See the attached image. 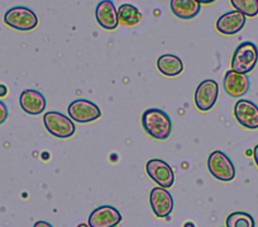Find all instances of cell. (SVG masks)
<instances>
[{
  "instance_id": "5bb4252c",
  "label": "cell",
  "mask_w": 258,
  "mask_h": 227,
  "mask_svg": "<svg viewBox=\"0 0 258 227\" xmlns=\"http://www.w3.org/2000/svg\"><path fill=\"white\" fill-rule=\"evenodd\" d=\"M95 17L99 26L103 27L104 29L113 31V29L118 28V11H116L115 6L110 0H103V2L98 4L95 11Z\"/></svg>"
},
{
  "instance_id": "2e32d148",
  "label": "cell",
  "mask_w": 258,
  "mask_h": 227,
  "mask_svg": "<svg viewBox=\"0 0 258 227\" xmlns=\"http://www.w3.org/2000/svg\"><path fill=\"white\" fill-rule=\"evenodd\" d=\"M171 11L177 18L192 19L202 11V4L197 0H172Z\"/></svg>"
},
{
  "instance_id": "d6986e66",
  "label": "cell",
  "mask_w": 258,
  "mask_h": 227,
  "mask_svg": "<svg viewBox=\"0 0 258 227\" xmlns=\"http://www.w3.org/2000/svg\"><path fill=\"white\" fill-rule=\"evenodd\" d=\"M230 4L235 11L242 13L247 18H253L258 14V0H232Z\"/></svg>"
},
{
  "instance_id": "6da1fadb",
  "label": "cell",
  "mask_w": 258,
  "mask_h": 227,
  "mask_svg": "<svg viewBox=\"0 0 258 227\" xmlns=\"http://www.w3.org/2000/svg\"><path fill=\"white\" fill-rule=\"evenodd\" d=\"M142 126L145 131L155 140H166L172 132V122L165 111L150 108L142 116Z\"/></svg>"
},
{
  "instance_id": "603a6c76",
  "label": "cell",
  "mask_w": 258,
  "mask_h": 227,
  "mask_svg": "<svg viewBox=\"0 0 258 227\" xmlns=\"http://www.w3.org/2000/svg\"><path fill=\"white\" fill-rule=\"evenodd\" d=\"M7 93H8V89H7V86L3 85V84H0V98L6 97Z\"/></svg>"
},
{
  "instance_id": "ffe728a7",
  "label": "cell",
  "mask_w": 258,
  "mask_h": 227,
  "mask_svg": "<svg viewBox=\"0 0 258 227\" xmlns=\"http://www.w3.org/2000/svg\"><path fill=\"white\" fill-rule=\"evenodd\" d=\"M227 227H254V218L245 212H233L228 216Z\"/></svg>"
},
{
  "instance_id": "8992f818",
  "label": "cell",
  "mask_w": 258,
  "mask_h": 227,
  "mask_svg": "<svg viewBox=\"0 0 258 227\" xmlns=\"http://www.w3.org/2000/svg\"><path fill=\"white\" fill-rule=\"evenodd\" d=\"M69 116L79 123H89L101 117V111L95 103L88 99H75L69 106Z\"/></svg>"
},
{
  "instance_id": "277c9868",
  "label": "cell",
  "mask_w": 258,
  "mask_h": 227,
  "mask_svg": "<svg viewBox=\"0 0 258 227\" xmlns=\"http://www.w3.org/2000/svg\"><path fill=\"white\" fill-rule=\"evenodd\" d=\"M43 123L47 131L58 139H69L75 134L76 126L73 119L59 112H47L43 116Z\"/></svg>"
},
{
  "instance_id": "4fadbf2b",
  "label": "cell",
  "mask_w": 258,
  "mask_h": 227,
  "mask_svg": "<svg viewBox=\"0 0 258 227\" xmlns=\"http://www.w3.org/2000/svg\"><path fill=\"white\" fill-rule=\"evenodd\" d=\"M19 104L26 113L37 116V114L43 113L47 102L41 92L34 90V89H26L22 92L19 97Z\"/></svg>"
},
{
  "instance_id": "30bf717a",
  "label": "cell",
  "mask_w": 258,
  "mask_h": 227,
  "mask_svg": "<svg viewBox=\"0 0 258 227\" xmlns=\"http://www.w3.org/2000/svg\"><path fill=\"white\" fill-rule=\"evenodd\" d=\"M234 117L238 123L244 128H258V106L248 99H239L235 103Z\"/></svg>"
},
{
  "instance_id": "7402d4cb",
  "label": "cell",
  "mask_w": 258,
  "mask_h": 227,
  "mask_svg": "<svg viewBox=\"0 0 258 227\" xmlns=\"http://www.w3.org/2000/svg\"><path fill=\"white\" fill-rule=\"evenodd\" d=\"M33 227H53L51 223H48L47 221H37L33 224Z\"/></svg>"
},
{
  "instance_id": "8fae6325",
  "label": "cell",
  "mask_w": 258,
  "mask_h": 227,
  "mask_svg": "<svg viewBox=\"0 0 258 227\" xmlns=\"http://www.w3.org/2000/svg\"><path fill=\"white\" fill-rule=\"evenodd\" d=\"M150 203L153 213L160 218H165L173 211V198L170 192L161 187H156L151 191Z\"/></svg>"
},
{
  "instance_id": "7a4b0ae2",
  "label": "cell",
  "mask_w": 258,
  "mask_h": 227,
  "mask_svg": "<svg viewBox=\"0 0 258 227\" xmlns=\"http://www.w3.org/2000/svg\"><path fill=\"white\" fill-rule=\"evenodd\" d=\"M258 62V49L253 42H242L235 49L232 57L233 71L247 75L252 71Z\"/></svg>"
},
{
  "instance_id": "9a60e30c",
  "label": "cell",
  "mask_w": 258,
  "mask_h": 227,
  "mask_svg": "<svg viewBox=\"0 0 258 227\" xmlns=\"http://www.w3.org/2000/svg\"><path fill=\"white\" fill-rule=\"evenodd\" d=\"M245 24V17L237 11L223 14L217 21V29L225 36H233L243 29Z\"/></svg>"
},
{
  "instance_id": "ba28073f",
  "label": "cell",
  "mask_w": 258,
  "mask_h": 227,
  "mask_svg": "<svg viewBox=\"0 0 258 227\" xmlns=\"http://www.w3.org/2000/svg\"><path fill=\"white\" fill-rule=\"evenodd\" d=\"M219 97V85L213 79L202 81L195 92V104L202 112H208L215 106Z\"/></svg>"
},
{
  "instance_id": "9c48e42d",
  "label": "cell",
  "mask_w": 258,
  "mask_h": 227,
  "mask_svg": "<svg viewBox=\"0 0 258 227\" xmlns=\"http://www.w3.org/2000/svg\"><path fill=\"white\" fill-rule=\"evenodd\" d=\"M121 221V214L115 207L101 206L89 216V227H116Z\"/></svg>"
},
{
  "instance_id": "cb8c5ba5",
  "label": "cell",
  "mask_w": 258,
  "mask_h": 227,
  "mask_svg": "<svg viewBox=\"0 0 258 227\" xmlns=\"http://www.w3.org/2000/svg\"><path fill=\"white\" fill-rule=\"evenodd\" d=\"M253 159H254L255 165L258 166V145H255L254 149H253Z\"/></svg>"
},
{
  "instance_id": "44dd1931",
  "label": "cell",
  "mask_w": 258,
  "mask_h": 227,
  "mask_svg": "<svg viewBox=\"0 0 258 227\" xmlns=\"http://www.w3.org/2000/svg\"><path fill=\"white\" fill-rule=\"evenodd\" d=\"M8 118V107L3 101H0V124L4 123Z\"/></svg>"
},
{
  "instance_id": "e0dca14e",
  "label": "cell",
  "mask_w": 258,
  "mask_h": 227,
  "mask_svg": "<svg viewBox=\"0 0 258 227\" xmlns=\"http://www.w3.org/2000/svg\"><path fill=\"white\" fill-rule=\"evenodd\" d=\"M157 69L165 76H170V78L177 76L183 71L182 60L176 55H162L157 60Z\"/></svg>"
},
{
  "instance_id": "52a82bcc",
  "label": "cell",
  "mask_w": 258,
  "mask_h": 227,
  "mask_svg": "<svg viewBox=\"0 0 258 227\" xmlns=\"http://www.w3.org/2000/svg\"><path fill=\"white\" fill-rule=\"evenodd\" d=\"M148 176L161 188L168 189L175 183V173L166 161L161 159H152L146 165Z\"/></svg>"
},
{
  "instance_id": "7c38bea8",
  "label": "cell",
  "mask_w": 258,
  "mask_h": 227,
  "mask_svg": "<svg viewBox=\"0 0 258 227\" xmlns=\"http://www.w3.org/2000/svg\"><path fill=\"white\" fill-rule=\"evenodd\" d=\"M223 86H224V90L228 96L233 97V98H240V97L245 96L247 92L249 90L250 81L247 75L229 70L224 76Z\"/></svg>"
},
{
  "instance_id": "3957f363",
  "label": "cell",
  "mask_w": 258,
  "mask_h": 227,
  "mask_svg": "<svg viewBox=\"0 0 258 227\" xmlns=\"http://www.w3.org/2000/svg\"><path fill=\"white\" fill-rule=\"evenodd\" d=\"M4 23L17 31L28 32L38 26V17L27 7H13L4 16Z\"/></svg>"
},
{
  "instance_id": "ac0fdd59",
  "label": "cell",
  "mask_w": 258,
  "mask_h": 227,
  "mask_svg": "<svg viewBox=\"0 0 258 227\" xmlns=\"http://www.w3.org/2000/svg\"><path fill=\"white\" fill-rule=\"evenodd\" d=\"M118 19L125 26H136L142 19V14L132 4H123L118 9Z\"/></svg>"
},
{
  "instance_id": "d4e9b609",
  "label": "cell",
  "mask_w": 258,
  "mask_h": 227,
  "mask_svg": "<svg viewBox=\"0 0 258 227\" xmlns=\"http://www.w3.org/2000/svg\"><path fill=\"white\" fill-rule=\"evenodd\" d=\"M79 227H88V226H86V224H81V226H79Z\"/></svg>"
},
{
  "instance_id": "5b68a950",
  "label": "cell",
  "mask_w": 258,
  "mask_h": 227,
  "mask_svg": "<svg viewBox=\"0 0 258 227\" xmlns=\"http://www.w3.org/2000/svg\"><path fill=\"white\" fill-rule=\"evenodd\" d=\"M210 174L220 181H232L235 178V168L228 155L220 150H215L208 159Z\"/></svg>"
}]
</instances>
